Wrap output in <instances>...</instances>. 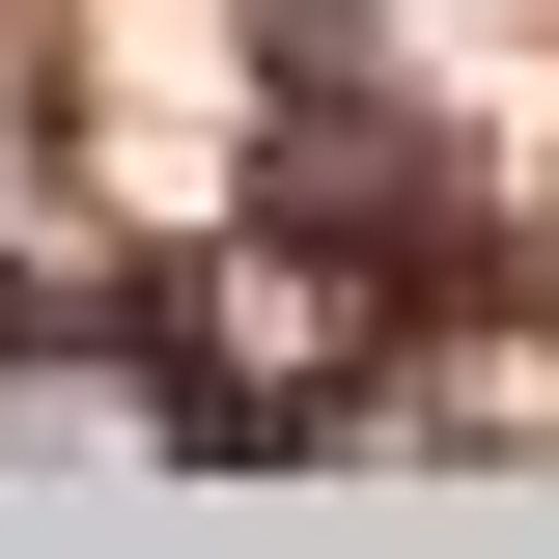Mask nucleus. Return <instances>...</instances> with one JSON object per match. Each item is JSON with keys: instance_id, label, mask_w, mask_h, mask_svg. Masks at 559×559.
Returning <instances> with one entry per match:
<instances>
[]
</instances>
